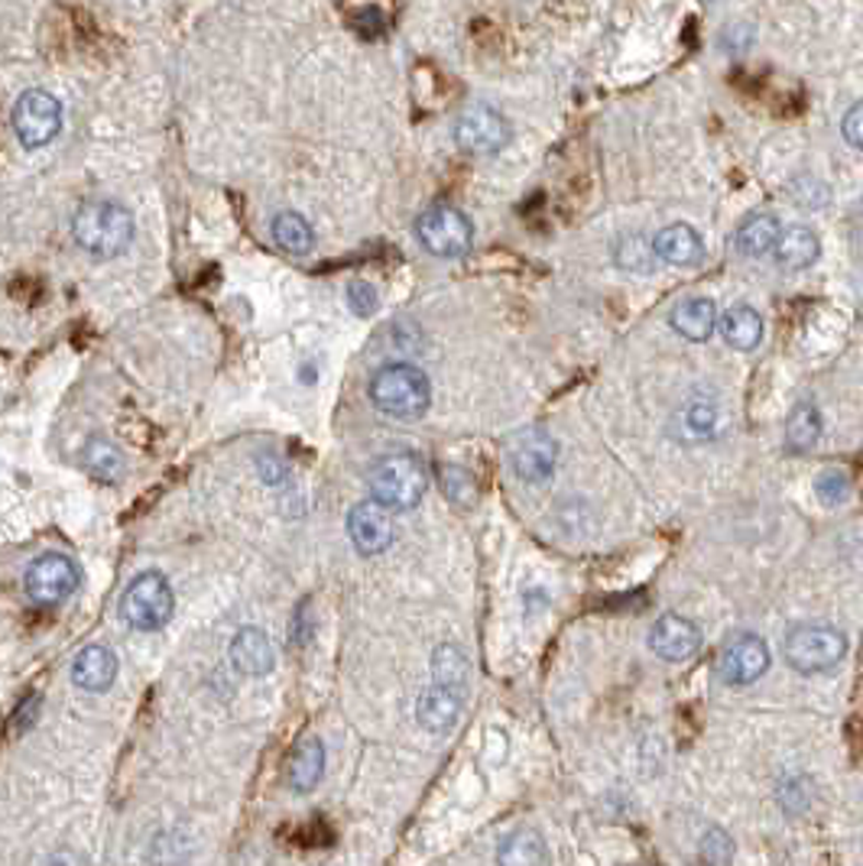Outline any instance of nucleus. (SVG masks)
Listing matches in <instances>:
<instances>
[{
  "label": "nucleus",
  "instance_id": "72a5a7b5",
  "mask_svg": "<svg viewBox=\"0 0 863 866\" xmlns=\"http://www.w3.org/2000/svg\"><path fill=\"white\" fill-rule=\"evenodd\" d=\"M841 134H844V140H848L854 150H863V101L861 104H854V107L848 111Z\"/></svg>",
  "mask_w": 863,
  "mask_h": 866
},
{
  "label": "nucleus",
  "instance_id": "a211bd4d",
  "mask_svg": "<svg viewBox=\"0 0 863 866\" xmlns=\"http://www.w3.org/2000/svg\"><path fill=\"white\" fill-rule=\"evenodd\" d=\"M325 776V747L318 737H303L286 763V783L293 791H309Z\"/></svg>",
  "mask_w": 863,
  "mask_h": 866
},
{
  "label": "nucleus",
  "instance_id": "1a4fd4ad",
  "mask_svg": "<svg viewBox=\"0 0 863 866\" xmlns=\"http://www.w3.org/2000/svg\"><path fill=\"white\" fill-rule=\"evenodd\" d=\"M455 140L465 153L474 157H493L510 144V124L503 121L500 111L487 104L465 107L455 121Z\"/></svg>",
  "mask_w": 863,
  "mask_h": 866
},
{
  "label": "nucleus",
  "instance_id": "f257e3e1",
  "mask_svg": "<svg viewBox=\"0 0 863 866\" xmlns=\"http://www.w3.org/2000/svg\"><path fill=\"white\" fill-rule=\"evenodd\" d=\"M72 235L84 253L111 260L134 240V218L121 202H84L72 218Z\"/></svg>",
  "mask_w": 863,
  "mask_h": 866
},
{
  "label": "nucleus",
  "instance_id": "c9c22d12",
  "mask_svg": "<svg viewBox=\"0 0 863 866\" xmlns=\"http://www.w3.org/2000/svg\"><path fill=\"white\" fill-rule=\"evenodd\" d=\"M49 866H81V861H79V857H76V854L63 851V854H56V857L49 861Z\"/></svg>",
  "mask_w": 863,
  "mask_h": 866
},
{
  "label": "nucleus",
  "instance_id": "7c9ffc66",
  "mask_svg": "<svg viewBox=\"0 0 863 866\" xmlns=\"http://www.w3.org/2000/svg\"><path fill=\"white\" fill-rule=\"evenodd\" d=\"M815 493L828 503V506H838V503H844L848 500V493H851V480H848V474L844 471H825L818 480H815Z\"/></svg>",
  "mask_w": 863,
  "mask_h": 866
},
{
  "label": "nucleus",
  "instance_id": "c756f323",
  "mask_svg": "<svg viewBox=\"0 0 863 866\" xmlns=\"http://www.w3.org/2000/svg\"><path fill=\"white\" fill-rule=\"evenodd\" d=\"M442 490L458 506H472L474 497H477V483H474L472 471L458 468V465H445L442 468Z\"/></svg>",
  "mask_w": 863,
  "mask_h": 866
},
{
  "label": "nucleus",
  "instance_id": "5701e85b",
  "mask_svg": "<svg viewBox=\"0 0 863 866\" xmlns=\"http://www.w3.org/2000/svg\"><path fill=\"white\" fill-rule=\"evenodd\" d=\"M497 864L500 866H543L546 864V841L523 828L513 831L510 837H503L500 851H497Z\"/></svg>",
  "mask_w": 863,
  "mask_h": 866
},
{
  "label": "nucleus",
  "instance_id": "7ed1b4c3",
  "mask_svg": "<svg viewBox=\"0 0 863 866\" xmlns=\"http://www.w3.org/2000/svg\"><path fill=\"white\" fill-rule=\"evenodd\" d=\"M371 399H374V406L384 415L419 419L429 409V402H432V387H429V377L419 367H412V364H387L371 380Z\"/></svg>",
  "mask_w": 863,
  "mask_h": 866
},
{
  "label": "nucleus",
  "instance_id": "6ab92c4d",
  "mask_svg": "<svg viewBox=\"0 0 863 866\" xmlns=\"http://www.w3.org/2000/svg\"><path fill=\"white\" fill-rule=\"evenodd\" d=\"M780 237H783V228L773 215H753L740 225V231L734 237L737 250L750 260H760L767 253H776L780 247Z\"/></svg>",
  "mask_w": 863,
  "mask_h": 866
},
{
  "label": "nucleus",
  "instance_id": "aec40b11",
  "mask_svg": "<svg viewBox=\"0 0 863 866\" xmlns=\"http://www.w3.org/2000/svg\"><path fill=\"white\" fill-rule=\"evenodd\" d=\"M818 253H821V240L805 225L785 228L780 247H776V260L783 270H808L818 260Z\"/></svg>",
  "mask_w": 863,
  "mask_h": 866
},
{
  "label": "nucleus",
  "instance_id": "e433bc0d",
  "mask_svg": "<svg viewBox=\"0 0 863 866\" xmlns=\"http://www.w3.org/2000/svg\"><path fill=\"white\" fill-rule=\"evenodd\" d=\"M854 237H858V247L863 250V205L858 208V215H854Z\"/></svg>",
  "mask_w": 863,
  "mask_h": 866
},
{
  "label": "nucleus",
  "instance_id": "f03ea898",
  "mask_svg": "<svg viewBox=\"0 0 863 866\" xmlns=\"http://www.w3.org/2000/svg\"><path fill=\"white\" fill-rule=\"evenodd\" d=\"M367 487H371V497L377 503H384L387 510H412L425 497L429 474L416 455L393 452V455H384L371 465Z\"/></svg>",
  "mask_w": 863,
  "mask_h": 866
},
{
  "label": "nucleus",
  "instance_id": "bb28decb",
  "mask_svg": "<svg viewBox=\"0 0 863 866\" xmlns=\"http://www.w3.org/2000/svg\"><path fill=\"white\" fill-rule=\"evenodd\" d=\"M273 240L286 250V253H296V257H306L313 250L315 235L309 228V221L296 212H283L273 218Z\"/></svg>",
  "mask_w": 863,
  "mask_h": 866
},
{
  "label": "nucleus",
  "instance_id": "cd10ccee",
  "mask_svg": "<svg viewBox=\"0 0 863 866\" xmlns=\"http://www.w3.org/2000/svg\"><path fill=\"white\" fill-rule=\"evenodd\" d=\"M818 438H821V415H818V409L811 402H798L792 409L788 422H785V442H788V448L805 452Z\"/></svg>",
  "mask_w": 863,
  "mask_h": 866
},
{
  "label": "nucleus",
  "instance_id": "c85d7f7f",
  "mask_svg": "<svg viewBox=\"0 0 863 866\" xmlns=\"http://www.w3.org/2000/svg\"><path fill=\"white\" fill-rule=\"evenodd\" d=\"M652 260H656V247L639 235L624 237L617 243V263L624 270H636V273H649L652 270Z\"/></svg>",
  "mask_w": 863,
  "mask_h": 866
},
{
  "label": "nucleus",
  "instance_id": "f704fd0d",
  "mask_svg": "<svg viewBox=\"0 0 863 866\" xmlns=\"http://www.w3.org/2000/svg\"><path fill=\"white\" fill-rule=\"evenodd\" d=\"M36 708H39V695H30V698L16 708V714L10 717V733H20L23 727H30L33 717H36Z\"/></svg>",
  "mask_w": 863,
  "mask_h": 866
},
{
  "label": "nucleus",
  "instance_id": "a878e982",
  "mask_svg": "<svg viewBox=\"0 0 863 866\" xmlns=\"http://www.w3.org/2000/svg\"><path fill=\"white\" fill-rule=\"evenodd\" d=\"M679 422H682V435H685V438H692V442H705V438H714L717 429H720V409H717V402H711V399H692V402L682 409Z\"/></svg>",
  "mask_w": 863,
  "mask_h": 866
},
{
  "label": "nucleus",
  "instance_id": "20e7f679",
  "mask_svg": "<svg viewBox=\"0 0 863 866\" xmlns=\"http://www.w3.org/2000/svg\"><path fill=\"white\" fill-rule=\"evenodd\" d=\"M172 611H175V594L159 571H144L140 578H134L121 601L124 620L137 630L166 627L172 620Z\"/></svg>",
  "mask_w": 863,
  "mask_h": 866
},
{
  "label": "nucleus",
  "instance_id": "0eeeda50",
  "mask_svg": "<svg viewBox=\"0 0 863 866\" xmlns=\"http://www.w3.org/2000/svg\"><path fill=\"white\" fill-rule=\"evenodd\" d=\"M23 588H26V597L36 607H59L63 601H69L76 594V588H79V568H76V561L69 555H59V551L39 555L26 568Z\"/></svg>",
  "mask_w": 863,
  "mask_h": 866
},
{
  "label": "nucleus",
  "instance_id": "4be33fe9",
  "mask_svg": "<svg viewBox=\"0 0 863 866\" xmlns=\"http://www.w3.org/2000/svg\"><path fill=\"white\" fill-rule=\"evenodd\" d=\"M672 328L689 341H707L717 328V309L711 299H685L672 312Z\"/></svg>",
  "mask_w": 863,
  "mask_h": 866
},
{
  "label": "nucleus",
  "instance_id": "6e6552de",
  "mask_svg": "<svg viewBox=\"0 0 863 866\" xmlns=\"http://www.w3.org/2000/svg\"><path fill=\"white\" fill-rule=\"evenodd\" d=\"M416 235L435 257L455 260L472 250V221L448 205H432L416 218Z\"/></svg>",
  "mask_w": 863,
  "mask_h": 866
},
{
  "label": "nucleus",
  "instance_id": "f3484780",
  "mask_svg": "<svg viewBox=\"0 0 863 866\" xmlns=\"http://www.w3.org/2000/svg\"><path fill=\"white\" fill-rule=\"evenodd\" d=\"M231 662H235L237 672H243V675H266L273 669V662H276L270 636L257 630V627L237 630L235 639H231Z\"/></svg>",
  "mask_w": 863,
  "mask_h": 866
},
{
  "label": "nucleus",
  "instance_id": "423d86ee",
  "mask_svg": "<svg viewBox=\"0 0 863 866\" xmlns=\"http://www.w3.org/2000/svg\"><path fill=\"white\" fill-rule=\"evenodd\" d=\"M10 124H13L16 140L26 150H39L59 134V127H63V104L49 91L33 88V91L20 94V101L13 104Z\"/></svg>",
  "mask_w": 863,
  "mask_h": 866
},
{
  "label": "nucleus",
  "instance_id": "39448f33",
  "mask_svg": "<svg viewBox=\"0 0 863 866\" xmlns=\"http://www.w3.org/2000/svg\"><path fill=\"white\" fill-rule=\"evenodd\" d=\"M785 662L802 672H825L834 669L848 652V636L834 627H798L785 636Z\"/></svg>",
  "mask_w": 863,
  "mask_h": 866
},
{
  "label": "nucleus",
  "instance_id": "393cba45",
  "mask_svg": "<svg viewBox=\"0 0 863 866\" xmlns=\"http://www.w3.org/2000/svg\"><path fill=\"white\" fill-rule=\"evenodd\" d=\"M81 465H84V471L91 474L94 480H101V483H114V480L124 474V455H121L111 442H104V438H91V442L81 448Z\"/></svg>",
  "mask_w": 863,
  "mask_h": 866
},
{
  "label": "nucleus",
  "instance_id": "ddd939ff",
  "mask_svg": "<svg viewBox=\"0 0 863 866\" xmlns=\"http://www.w3.org/2000/svg\"><path fill=\"white\" fill-rule=\"evenodd\" d=\"M649 649L666 662H685L702 649V633L692 620L679 614H666L649 633Z\"/></svg>",
  "mask_w": 863,
  "mask_h": 866
},
{
  "label": "nucleus",
  "instance_id": "2eb2a0df",
  "mask_svg": "<svg viewBox=\"0 0 863 866\" xmlns=\"http://www.w3.org/2000/svg\"><path fill=\"white\" fill-rule=\"evenodd\" d=\"M656 257L672 266H699L705 260V243L692 225H669L652 237Z\"/></svg>",
  "mask_w": 863,
  "mask_h": 866
},
{
  "label": "nucleus",
  "instance_id": "dca6fc26",
  "mask_svg": "<svg viewBox=\"0 0 863 866\" xmlns=\"http://www.w3.org/2000/svg\"><path fill=\"white\" fill-rule=\"evenodd\" d=\"M72 679L81 692H107L117 679V656L114 649L94 642V646H84L72 665Z\"/></svg>",
  "mask_w": 863,
  "mask_h": 866
},
{
  "label": "nucleus",
  "instance_id": "2f4dec72",
  "mask_svg": "<svg viewBox=\"0 0 863 866\" xmlns=\"http://www.w3.org/2000/svg\"><path fill=\"white\" fill-rule=\"evenodd\" d=\"M702 857H705L711 866L730 864V857H734V844H730V837H727L720 828H711L705 834V841H702Z\"/></svg>",
  "mask_w": 863,
  "mask_h": 866
},
{
  "label": "nucleus",
  "instance_id": "9b49d317",
  "mask_svg": "<svg viewBox=\"0 0 863 866\" xmlns=\"http://www.w3.org/2000/svg\"><path fill=\"white\" fill-rule=\"evenodd\" d=\"M770 669V646L760 636H737L717 659V675L727 685H750Z\"/></svg>",
  "mask_w": 863,
  "mask_h": 866
},
{
  "label": "nucleus",
  "instance_id": "9d476101",
  "mask_svg": "<svg viewBox=\"0 0 863 866\" xmlns=\"http://www.w3.org/2000/svg\"><path fill=\"white\" fill-rule=\"evenodd\" d=\"M507 458H510V468L520 480L526 483H543L549 480L555 471V462H558V445L546 429H523L510 448H507Z\"/></svg>",
  "mask_w": 863,
  "mask_h": 866
},
{
  "label": "nucleus",
  "instance_id": "4468645a",
  "mask_svg": "<svg viewBox=\"0 0 863 866\" xmlns=\"http://www.w3.org/2000/svg\"><path fill=\"white\" fill-rule=\"evenodd\" d=\"M465 695L462 688H452V685H439L432 682L422 698H419V708H416V717L425 730L432 733H448L458 717H462V708H465Z\"/></svg>",
  "mask_w": 863,
  "mask_h": 866
},
{
  "label": "nucleus",
  "instance_id": "f8f14e48",
  "mask_svg": "<svg viewBox=\"0 0 863 866\" xmlns=\"http://www.w3.org/2000/svg\"><path fill=\"white\" fill-rule=\"evenodd\" d=\"M393 510H387L384 503L377 500H367V503H357L351 513H348V536L354 543V549L361 555H381L393 546Z\"/></svg>",
  "mask_w": 863,
  "mask_h": 866
},
{
  "label": "nucleus",
  "instance_id": "412c9836",
  "mask_svg": "<svg viewBox=\"0 0 863 866\" xmlns=\"http://www.w3.org/2000/svg\"><path fill=\"white\" fill-rule=\"evenodd\" d=\"M720 334L734 351H753L763 341V318L753 306H734L720 318Z\"/></svg>",
  "mask_w": 863,
  "mask_h": 866
},
{
  "label": "nucleus",
  "instance_id": "b1692460",
  "mask_svg": "<svg viewBox=\"0 0 863 866\" xmlns=\"http://www.w3.org/2000/svg\"><path fill=\"white\" fill-rule=\"evenodd\" d=\"M468 675H472L468 656H465L455 642H442V646L432 652V682L468 692Z\"/></svg>",
  "mask_w": 863,
  "mask_h": 866
},
{
  "label": "nucleus",
  "instance_id": "473e14b6",
  "mask_svg": "<svg viewBox=\"0 0 863 866\" xmlns=\"http://www.w3.org/2000/svg\"><path fill=\"white\" fill-rule=\"evenodd\" d=\"M348 306L357 312V316H374L377 312V306H381V296H377V289L371 286V283H361V280H354L351 286H348Z\"/></svg>",
  "mask_w": 863,
  "mask_h": 866
}]
</instances>
